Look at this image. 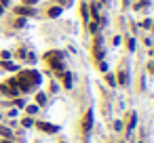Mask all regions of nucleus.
Masks as SVG:
<instances>
[]
</instances>
